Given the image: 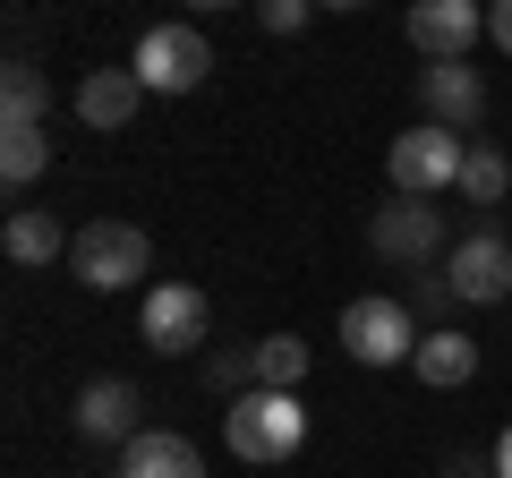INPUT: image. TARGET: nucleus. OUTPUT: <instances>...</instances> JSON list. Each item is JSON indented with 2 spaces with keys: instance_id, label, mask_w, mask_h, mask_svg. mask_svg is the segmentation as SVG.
Here are the masks:
<instances>
[{
  "instance_id": "2",
  "label": "nucleus",
  "mask_w": 512,
  "mask_h": 478,
  "mask_svg": "<svg viewBox=\"0 0 512 478\" xmlns=\"http://www.w3.org/2000/svg\"><path fill=\"white\" fill-rule=\"evenodd\" d=\"M146 265H154V248H146L137 222H86V231L69 239V274L86 282V291H137Z\"/></svg>"
},
{
  "instance_id": "7",
  "label": "nucleus",
  "mask_w": 512,
  "mask_h": 478,
  "mask_svg": "<svg viewBox=\"0 0 512 478\" xmlns=\"http://www.w3.org/2000/svg\"><path fill=\"white\" fill-rule=\"evenodd\" d=\"M444 282H453V299H470V308L512 299V239L504 231H470L453 257H444Z\"/></svg>"
},
{
  "instance_id": "20",
  "label": "nucleus",
  "mask_w": 512,
  "mask_h": 478,
  "mask_svg": "<svg viewBox=\"0 0 512 478\" xmlns=\"http://www.w3.org/2000/svg\"><path fill=\"white\" fill-rule=\"evenodd\" d=\"M308 18H316V0H256V26L265 35H299Z\"/></svg>"
},
{
  "instance_id": "5",
  "label": "nucleus",
  "mask_w": 512,
  "mask_h": 478,
  "mask_svg": "<svg viewBox=\"0 0 512 478\" xmlns=\"http://www.w3.org/2000/svg\"><path fill=\"white\" fill-rule=\"evenodd\" d=\"M342 350L359 359V368H393V359H410L419 350V316L402 308V299H350L342 308Z\"/></svg>"
},
{
  "instance_id": "17",
  "label": "nucleus",
  "mask_w": 512,
  "mask_h": 478,
  "mask_svg": "<svg viewBox=\"0 0 512 478\" xmlns=\"http://www.w3.org/2000/svg\"><path fill=\"white\" fill-rule=\"evenodd\" d=\"M248 376H256V385H274V393H299V376H308V342H299V333H265V342L248 350Z\"/></svg>"
},
{
  "instance_id": "18",
  "label": "nucleus",
  "mask_w": 512,
  "mask_h": 478,
  "mask_svg": "<svg viewBox=\"0 0 512 478\" xmlns=\"http://www.w3.org/2000/svg\"><path fill=\"white\" fill-rule=\"evenodd\" d=\"M52 111V86H43L35 60H9L0 69V120H43Z\"/></svg>"
},
{
  "instance_id": "12",
  "label": "nucleus",
  "mask_w": 512,
  "mask_h": 478,
  "mask_svg": "<svg viewBox=\"0 0 512 478\" xmlns=\"http://www.w3.org/2000/svg\"><path fill=\"white\" fill-rule=\"evenodd\" d=\"M120 478H205L197 444L171 436V427H137V436L120 444Z\"/></svg>"
},
{
  "instance_id": "10",
  "label": "nucleus",
  "mask_w": 512,
  "mask_h": 478,
  "mask_svg": "<svg viewBox=\"0 0 512 478\" xmlns=\"http://www.w3.org/2000/svg\"><path fill=\"white\" fill-rule=\"evenodd\" d=\"M419 94H427V120H444V129H470L478 111H487V86H478L470 60H427Z\"/></svg>"
},
{
  "instance_id": "24",
  "label": "nucleus",
  "mask_w": 512,
  "mask_h": 478,
  "mask_svg": "<svg viewBox=\"0 0 512 478\" xmlns=\"http://www.w3.org/2000/svg\"><path fill=\"white\" fill-rule=\"evenodd\" d=\"M325 9H367V0H325Z\"/></svg>"
},
{
  "instance_id": "1",
  "label": "nucleus",
  "mask_w": 512,
  "mask_h": 478,
  "mask_svg": "<svg viewBox=\"0 0 512 478\" xmlns=\"http://www.w3.org/2000/svg\"><path fill=\"white\" fill-rule=\"evenodd\" d=\"M222 436H231L239 461H291L299 444H308V410H299V393L248 385L231 410H222Z\"/></svg>"
},
{
  "instance_id": "11",
  "label": "nucleus",
  "mask_w": 512,
  "mask_h": 478,
  "mask_svg": "<svg viewBox=\"0 0 512 478\" xmlns=\"http://www.w3.org/2000/svg\"><path fill=\"white\" fill-rule=\"evenodd\" d=\"M77 436L128 444V436H137V385H128V376H94V385L77 393Z\"/></svg>"
},
{
  "instance_id": "6",
  "label": "nucleus",
  "mask_w": 512,
  "mask_h": 478,
  "mask_svg": "<svg viewBox=\"0 0 512 478\" xmlns=\"http://www.w3.org/2000/svg\"><path fill=\"white\" fill-rule=\"evenodd\" d=\"M205 325H214V308H205L197 282H154L146 308H137V333H146V350H163V359H188V350L205 342Z\"/></svg>"
},
{
  "instance_id": "13",
  "label": "nucleus",
  "mask_w": 512,
  "mask_h": 478,
  "mask_svg": "<svg viewBox=\"0 0 512 478\" xmlns=\"http://www.w3.org/2000/svg\"><path fill=\"white\" fill-rule=\"evenodd\" d=\"M137 103H146L137 69H94L86 86H77V120H86V129H128V120H137Z\"/></svg>"
},
{
  "instance_id": "9",
  "label": "nucleus",
  "mask_w": 512,
  "mask_h": 478,
  "mask_svg": "<svg viewBox=\"0 0 512 478\" xmlns=\"http://www.w3.org/2000/svg\"><path fill=\"white\" fill-rule=\"evenodd\" d=\"M367 239H376V257H393V265H427L444 248V214L427 197H402V205H384V214L367 222Z\"/></svg>"
},
{
  "instance_id": "14",
  "label": "nucleus",
  "mask_w": 512,
  "mask_h": 478,
  "mask_svg": "<svg viewBox=\"0 0 512 478\" xmlns=\"http://www.w3.org/2000/svg\"><path fill=\"white\" fill-rule=\"evenodd\" d=\"M410 368H419V385L453 393V385H470V376H478V342H470V333H453V325H436V333H419Z\"/></svg>"
},
{
  "instance_id": "16",
  "label": "nucleus",
  "mask_w": 512,
  "mask_h": 478,
  "mask_svg": "<svg viewBox=\"0 0 512 478\" xmlns=\"http://www.w3.org/2000/svg\"><path fill=\"white\" fill-rule=\"evenodd\" d=\"M0 248H9L18 265H52V257H69V231H60L43 205H18V214H9V231H0Z\"/></svg>"
},
{
  "instance_id": "19",
  "label": "nucleus",
  "mask_w": 512,
  "mask_h": 478,
  "mask_svg": "<svg viewBox=\"0 0 512 478\" xmlns=\"http://www.w3.org/2000/svg\"><path fill=\"white\" fill-rule=\"evenodd\" d=\"M504 188H512L504 146H470V154H461V197H470V205H504Z\"/></svg>"
},
{
  "instance_id": "8",
  "label": "nucleus",
  "mask_w": 512,
  "mask_h": 478,
  "mask_svg": "<svg viewBox=\"0 0 512 478\" xmlns=\"http://www.w3.org/2000/svg\"><path fill=\"white\" fill-rule=\"evenodd\" d=\"M402 35H410V52H427V60H470V43L487 35V9H478V0H410Z\"/></svg>"
},
{
  "instance_id": "15",
  "label": "nucleus",
  "mask_w": 512,
  "mask_h": 478,
  "mask_svg": "<svg viewBox=\"0 0 512 478\" xmlns=\"http://www.w3.org/2000/svg\"><path fill=\"white\" fill-rule=\"evenodd\" d=\"M43 163H52V129L43 120H0V180L26 188V180H43Z\"/></svg>"
},
{
  "instance_id": "3",
  "label": "nucleus",
  "mask_w": 512,
  "mask_h": 478,
  "mask_svg": "<svg viewBox=\"0 0 512 478\" xmlns=\"http://www.w3.org/2000/svg\"><path fill=\"white\" fill-rule=\"evenodd\" d=\"M137 86L146 94H188V86H205V69H214V43L197 35L188 18H171V26H146L137 35Z\"/></svg>"
},
{
  "instance_id": "21",
  "label": "nucleus",
  "mask_w": 512,
  "mask_h": 478,
  "mask_svg": "<svg viewBox=\"0 0 512 478\" xmlns=\"http://www.w3.org/2000/svg\"><path fill=\"white\" fill-rule=\"evenodd\" d=\"M487 43L512 60V0H487Z\"/></svg>"
},
{
  "instance_id": "23",
  "label": "nucleus",
  "mask_w": 512,
  "mask_h": 478,
  "mask_svg": "<svg viewBox=\"0 0 512 478\" xmlns=\"http://www.w3.org/2000/svg\"><path fill=\"white\" fill-rule=\"evenodd\" d=\"M188 9H239V0H188Z\"/></svg>"
},
{
  "instance_id": "4",
  "label": "nucleus",
  "mask_w": 512,
  "mask_h": 478,
  "mask_svg": "<svg viewBox=\"0 0 512 478\" xmlns=\"http://www.w3.org/2000/svg\"><path fill=\"white\" fill-rule=\"evenodd\" d=\"M461 129H444V120H419L410 137H393V154H384V171H393V188L402 197H444V188H461Z\"/></svg>"
},
{
  "instance_id": "22",
  "label": "nucleus",
  "mask_w": 512,
  "mask_h": 478,
  "mask_svg": "<svg viewBox=\"0 0 512 478\" xmlns=\"http://www.w3.org/2000/svg\"><path fill=\"white\" fill-rule=\"evenodd\" d=\"M495 478H512V427L495 436Z\"/></svg>"
}]
</instances>
